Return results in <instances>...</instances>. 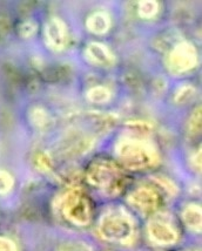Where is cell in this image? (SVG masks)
<instances>
[{
    "label": "cell",
    "mask_w": 202,
    "mask_h": 251,
    "mask_svg": "<svg viewBox=\"0 0 202 251\" xmlns=\"http://www.w3.org/2000/svg\"><path fill=\"white\" fill-rule=\"evenodd\" d=\"M100 234L113 242H128L134 234V226L123 211H109L100 221Z\"/></svg>",
    "instance_id": "obj_1"
},
{
    "label": "cell",
    "mask_w": 202,
    "mask_h": 251,
    "mask_svg": "<svg viewBox=\"0 0 202 251\" xmlns=\"http://www.w3.org/2000/svg\"><path fill=\"white\" fill-rule=\"evenodd\" d=\"M65 214L72 222L86 224L91 219V205L88 200L79 191H71L65 199Z\"/></svg>",
    "instance_id": "obj_2"
},
{
    "label": "cell",
    "mask_w": 202,
    "mask_h": 251,
    "mask_svg": "<svg viewBox=\"0 0 202 251\" xmlns=\"http://www.w3.org/2000/svg\"><path fill=\"white\" fill-rule=\"evenodd\" d=\"M150 234L156 243L172 244L177 241V231L168 221L163 219H156L151 223Z\"/></svg>",
    "instance_id": "obj_3"
},
{
    "label": "cell",
    "mask_w": 202,
    "mask_h": 251,
    "mask_svg": "<svg viewBox=\"0 0 202 251\" xmlns=\"http://www.w3.org/2000/svg\"><path fill=\"white\" fill-rule=\"evenodd\" d=\"M132 202L136 208L144 211H151L157 207V196L154 191L142 188L133 195Z\"/></svg>",
    "instance_id": "obj_4"
},
{
    "label": "cell",
    "mask_w": 202,
    "mask_h": 251,
    "mask_svg": "<svg viewBox=\"0 0 202 251\" xmlns=\"http://www.w3.org/2000/svg\"><path fill=\"white\" fill-rule=\"evenodd\" d=\"M13 187V180L6 172H0V194L8 193Z\"/></svg>",
    "instance_id": "obj_5"
},
{
    "label": "cell",
    "mask_w": 202,
    "mask_h": 251,
    "mask_svg": "<svg viewBox=\"0 0 202 251\" xmlns=\"http://www.w3.org/2000/svg\"><path fill=\"white\" fill-rule=\"evenodd\" d=\"M0 251H17L16 244L6 237H0Z\"/></svg>",
    "instance_id": "obj_6"
}]
</instances>
